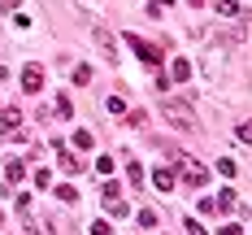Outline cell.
Wrapping results in <instances>:
<instances>
[{
    "label": "cell",
    "instance_id": "cell-8",
    "mask_svg": "<svg viewBox=\"0 0 252 235\" xmlns=\"http://www.w3.org/2000/svg\"><path fill=\"white\" fill-rule=\"evenodd\" d=\"M52 144H57V139H52ZM57 161H61L70 174H78V170H83V161H78V157H70V148H61V144H57Z\"/></svg>",
    "mask_w": 252,
    "mask_h": 235
},
{
    "label": "cell",
    "instance_id": "cell-15",
    "mask_svg": "<svg viewBox=\"0 0 252 235\" xmlns=\"http://www.w3.org/2000/svg\"><path fill=\"white\" fill-rule=\"evenodd\" d=\"M57 201H65V205H78V192H74V187H57Z\"/></svg>",
    "mask_w": 252,
    "mask_h": 235
},
{
    "label": "cell",
    "instance_id": "cell-24",
    "mask_svg": "<svg viewBox=\"0 0 252 235\" xmlns=\"http://www.w3.org/2000/svg\"><path fill=\"white\" fill-rule=\"evenodd\" d=\"M92 235H113V227L109 222H92Z\"/></svg>",
    "mask_w": 252,
    "mask_h": 235
},
{
    "label": "cell",
    "instance_id": "cell-19",
    "mask_svg": "<svg viewBox=\"0 0 252 235\" xmlns=\"http://www.w3.org/2000/svg\"><path fill=\"white\" fill-rule=\"evenodd\" d=\"M74 83H78V87H87V83H92V66H78V70H74Z\"/></svg>",
    "mask_w": 252,
    "mask_h": 235
},
{
    "label": "cell",
    "instance_id": "cell-3",
    "mask_svg": "<svg viewBox=\"0 0 252 235\" xmlns=\"http://www.w3.org/2000/svg\"><path fill=\"white\" fill-rule=\"evenodd\" d=\"M126 39H130V48H135V57H139V61H148V66H161V48H157V44L139 39V35H126Z\"/></svg>",
    "mask_w": 252,
    "mask_h": 235
},
{
    "label": "cell",
    "instance_id": "cell-1",
    "mask_svg": "<svg viewBox=\"0 0 252 235\" xmlns=\"http://www.w3.org/2000/svg\"><path fill=\"white\" fill-rule=\"evenodd\" d=\"M165 118H170V127H178V131H200V122H196V113H191V104H183V101H170L165 104Z\"/></svg>",
    "mask_w": 252,
    "mask_h": 235
},
{
    "label": "cell",
    "instance_id": "cell-13",
    "mask_svg": "<svg viewBox=\"0 0 252 235\" xmlns=\"http://www.w3.org/2000/svg\"><path fill=\"white\" fill-rule=\"evenodd\" d=\"M213 209H235V192H230V187H226V192H222V196L213 201Z\"/></svg>",
    "mask_w": 252,
    "mask_h": 235
},
{
    "label": "cell",
    "instance_id": "cell-10",
    "mask_svg": "<svg viewBox=\"0 0 252 235\" xmlns=\"http://www.w3.org/2000/svg\"><path fill=\"white\" fill-rule=\"evenodd\" d=\"M74 148H78V153H87V148H96V139H92L87 131H74Z\"/></svg>",
    "mask_w": 252,
    "mask_h": 235
},
{
    "label": "cell",
    "instance_id": "cell-26",
    "mask_svg": "<svg viewBox=\"0 0 252 235\" xmlns=\"http://www.w3.org/2000/svg\"><path fill=\"white\" fill-rule=\"evenodd\" d=\"M18 4H22V0H0V9H4V13H13Z\"/></svg>",
    "mask_w": 252,
    "mask_h": 235
},
{
    "label": "cell",
    "instance_id": "cell-16",
    "mask_svg": "<svg viewBox=\"0 0 252 235\" xmlns=\"http://www.w3.org/2000/svg\"><path fill=\"white\" fill-rule=\"evenodd\" d=\"M135 218H139V227H157V209H139Z\"/></svg>",
    "mask_w": 252,
    "mask_h": 235
},
{
    "label": "cell",
    "instance_id": "cell-25",
    "mask_svg": "<svg viewBox=\"0 0 252 235\" xmlns=\"http://www.w3.org/2000/svg\"><path fill=\"white\" fill-rule=\"evenodd\" d=\"M218 235H244V227H235V222H230V227H222Z\"/></svg>",
    "mask_w": 252,
    "mask_h": 235
},
{
    "label": "cell",
    "instance_id": "cell-21",
    "mask_svg": "<svg viewBox=\"0 0 252 235\" xmlns=\"http://www.w3.org/2000/svg\"><path fill=\"white\" fill-rule=\"evenodd\" d=\"M218 174H226V179H235V161H226V157H222V161H218Z\"/></svg>",
    "mask_w": 252,
    "mask_h": 235
},
{
    "label": "cell",
    "instance_id": "cell-12",
    "mask_svg": "<svg viewBox=\"0 0 252 235\" xmlns=\"http://www.w3.org/2000/svg\"><path fill=\"white\" fill-rule=\"evenodd\" d=\"M100 196H104V201H118V196H122V187H118V183H113V179H104Z\"/></svg>",
    "mask_w": 252,
    "mask_h": 235
},
{
    "label": "cell",
    "instance_id": "cell-23",
    "mask_svg": "<svg viewBox=\"0 0 252 235\" xmlns=\"http://www.w3.org/2000/svg\"><path fill=\"white\" fill-rule=\"evenodd\" d=\"M183 227H187V235H209V231H204V227H200V222H196V218H187Z\"/></svg>",
    "mask_w": 252,
    "mask_h": 235
},
{
    "label": "cell",
    "instance_id": "cell-4",
    "mask_svg": "<svg viewBox=\"0 0 252 235\" xmlns=\"http://www.w3.org/2000/svg\"><path fill=\"white\" fill-rule=\"evenodd\" d=\"M18 127H22V113L18 109H0V139L4 135H18Z\"/></svg>",
    "mask_w": 252,
    "mask_h": 235
},
{
    "label": "cell",
    "instance_id": "cell-7",
    "mask_svg": "<svg viewBox=\"0 0 252 235\" xmlns=\"http://www.w3.org/2000/svg\"><path fill=\"white\" fill-rule=\"evenodd\" d=\"M174 170H170V166H161V170H157V174H152V183H157V187H161V192H174Z\"/></svg>",
    "mask_w": 252,
    "mask_h": 235
},
{
    "label": "cell",
    "instance_id": "cell-18",
    "mask_svg": "<svg viewBox=\"0 0 252 235\" xmlns=\"http://www.w3.org/2000/svg\"><path fill=\"white\" fill-rule=\"evenodd\" d=\"M96 44H100V48L113 57V35H109V31H96Z\"/></svg>",
    "mask_w": 252,
    "mask_h": 235
},
{
    "label": "cell",
    "instance_id": "cell-22",
    "mask_svg": "<svg viewBox=\"0 0 252 235\" xmlns=\"http://www.w3.org/2000/svg\"><path fill=\"white\" fill-rule=\"evenodd\" d=\"M35 187H52V174H48V170H35Z\"/></svg>",
    "mask_w": 252,
    "mask_h": 235
},
{
    "label": "cell",
    "instance_id": "cell-11",
    "mask_svg": "<svg viewBox=\"0 0 252 235\" xmlns=\"http://www.w3.org/2000/svg\"><path fill=\"white\" fill-rule=\"evenodd\" d=\"M104 109H109L113 118H122V113H126V101H122V96H109V101H104Z\"/></svg>",
    "mask_w": 252,
    "mask_h": 235
},
{
    "label": "cell",
    "instance_id": "cell-9",
    "mask_svg": "<svg viewBox=\"0 0 252 235\" xmlns=\"http://www.w3.org/2000/svg\"><path fill=\"white\" fill-rule=\"evenodd\" d=\"M174 78H178V83L191 78V61H187V57H174Z\"/></svg>",
    "mask_w": 252,
    "mask_h": 235
},
{
    "label": "cell",
    "instance_id": "cell-27",
    "mask_svg": "<svg viewBox=\"0 0 252 235\" xmlns=\"http://www.w3.org/2000/svg\"><path fill=\"white\" fill-rule=\"evenodd\" d=\"M157 4H174V0H157ZM157 4H152V9H157Z\"/></svg>",
    "mask_w": 252,
    "mask_h": 235
},
{
    "label": "cell",
    "instance_id": "cell-14",
    "mask_svg": "<svg viewBox=\"0 0 252 235\" xmlns=\"http://www.w3.org/2000/svg\"><path fill=\"white\" fill-rule=\"evenodd\" d=\"M57 113H61V118H70V113H74V104H70V96H65V92L57 96Z\"/></svg>",
    "mask_w": 252,
    "mask_h": 235
},
{
    "label": "cell",
    "instance_id": "cell-2",
    "mask_svg": "<svg viewBox=\"0 0 252 235\" xmlns=\"http://www.w3.org/2000/svg\"><path fill=\"white\" fill-rule=\"evenodd\" d=\"M174 161H178V170H183V179L191 183V187H200V183H209V170H204L200 161H191V157H183V153H178Z\"/></svg>",
    "mask_w": 252,
    "mask_h": 235
},
{
    "label": "cell",
    "instance_id": "cell-17",
    "mask_svg": "<svg viewBox=\"0 0 252 235\" xmlns=\"http://www.w3.org/2000/svg\"><path fill=\"white\" fill-rule=\"evenodd\" d=\"M218 13H226V18H235V13H239V0H218Z\"/></svg>",
    "mask_w": 252,
    "mask_h": 235
},
{
    "label": "cell",
    "instance_id": "cell-20",
    "mask_svg": "<svg viewBox=\"0 0 252 235\" xmlns=\"http://www.w3.org/2000/svg\"><path fill=\"white\" fill-rule=\"evenodd\" d=\"M109 213H113V218H130V209H126L122 201H109Z\"/></svg>",
    "mask_w": 252,
    "mask_h": 235
},
{
    "label": "cell",
    "instance_id": "cell-28",
    "mask_svg": "<svg viewBox=\"0 0 252 235\" xmlns=\"http://www.w3.org/2000/svg\"><path fill=\"white\" fill-rule=\"evenodd\" d=\"M187 4H204V0H187Z\"/></svg>",
    "mask_w": 252,
    "mask_h": 235
},
{
    "label": "cell",
    "instance_id": "cell-5",
    "mask_svg": "<svg viewBox=\"0 0 252 235\" xmlns=\"http://www.w3.org/2000/svg\"><path fill=\"white\" fill-rule=\"evenodd\" d=\"M22 87H26V92H39V87H44V70H39L35 61L22 70Z\"/></svg>",
    "mask_w": 252,
    "mask_h": 235
},
{
    "label": "cell",
    "instance_id": "cell-6",
    "mask_svg": "<svg viewBox=\"0 0 252 235\" xmlns=\"http://www.w3.org/2000/svg\"><path fill=\"white\" fill-rule=\"evenodd\" d=\"M4 179H9V183H22V179H26V166L18 161V157H9V161H4Z\"/></svg>",
    "mask_w": 252,
    "mask_h": 235
}]
</instances>
